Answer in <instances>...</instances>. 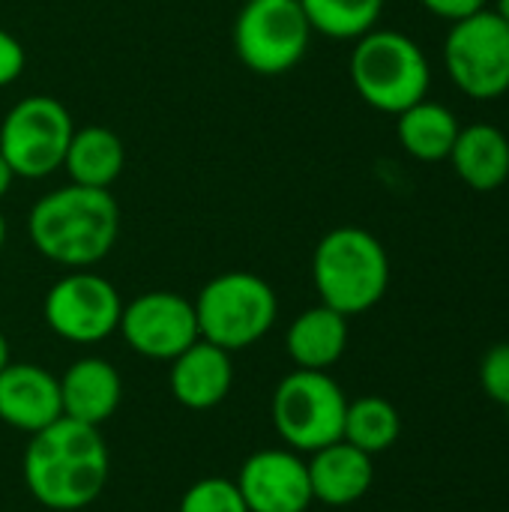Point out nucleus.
I'll list each match as a JSON object with an SVG mask.
<instances>
[{"label": "nucleus", "mask_w": 509, "mask_h": 512, "mask_svg": "<svg viewBox=\"0 0 509 512\" xmlns=\"http://www.w3.org/2000/svg\"><path fill=\"white\" fill-rule=\"evenodd\" d=\"M108 468L111 459L99 429L69 417L30 435L24 450L27 492L54 512L90 507L108 483Z\"/></svg>", "instance_id": "nucleus-1"}, {"label": "nucleus", "mask_w": 509, "mask_h": 512, "mask_svg": "<svg viewBox=\"0 0 509 512\" xmlns=\"http://www.w3.org/2000/svg\"><path fill=\"white\" fill-rule=\"evenodd\" d=\"M27 231L42 258L69 270H90L117 243L120 207L108 189L69 183L33 204Z\"/></svg>", "instance_id": "nucleus-2"}, {"label": "nucleus", "mask_w": 509, "mask_h": 512, "mask_svg": "<svg viewBox=\"0 0 509 512\" xmlns=\"http://www.w3.org/2000/svg\"><path fill=\"white\" fill-rule=\"evenodd\" d=\"M312 279L324 306L345 318L375 309L390 288V258L384 243L357 225L327 231L312 255Z\"/></svg>", "instance_id": "nucleus-3"}, {"label": "nucleus", "mask_w": 509, "mask_h": 512, "mask_svg": "<svg viewBox=\"0 0 509 512\" xmlns=\"http://www.w3.org/2000/svg\"><path fill=\"white\" fill-rule=\"evenodd\" d=\"M354 42L348 72L357 96L369 108L381 114H402L429 96V60L408 33L375 27Z\"/></svg>", "instance_id": "nucleus-4"}, {"label": "nucleus", "mask_w": 509, "mask_h": 512, "mask_svg": "<svg viewBox=\"0 0 509 512\" xmlns=\"http://www.w3.org/2000/svg\"><path fill=\"white\" fill-rule=\"evenodd\" d=\"M192 306L198 318V336L225 348L228 354L261 342L279 315V300L270 282L243 270L213 276L198 291Z\"/></svg>", "instance_id": "nucleus-5"}, {"label": "nucleus", "mask_w": 509, "mask_h": 512, "mask_svg": "<svg viewBox=\"0 0 509 512\" xmlns=\"http://www.w3.org/2000/svg\"><path fill=\"white\" fill-rule=\"evenodd\" d=\"M270 411L273 426L288 447L315 453L342 441L348 399L327 372L297 369L279 381Z\"/></svg>", "instance_id": "nucleus-6"}, {"label": "nucleus", "mask_w": 509, "mask_h": 512, "mask_svg": "<svg viewBox=\"0 0 509 512\" xmlns=\"http://www.w3.org/2000/svg\"><path fill=\"white\" fill-rule=\"evenodd\" d=\"M444 63L453 84L477 99L492 102L509 90V21L495 9H480L450 24Z\"/></svg>", "instance_id": "nucleus-7"}, {"label": "nucleus", "mask_w": 509, "mask_h": 512, "mask_svg": "<svg viewBox=\"0 0 509 512\" xmlns=\"http://www.w3.org/2000/svg\"><path fill=\"white\" fill-rule=\"evenodd\" d=\"M75 123L66 105L54 96L33 93L9 108L0 123V153L15 177L42 180L63 168Z\"/></svg>", "instance_id": "nucleus-8"}, {"label": "nucleus", "mask_w": 509, "mask_h": 512, "mask_svg": "<svg viewBox=\"0 0 509 512\" xmlns=\"http://www.w3.org/2000/svg\"><path fill=\"white\" fill-rule=\"evenodd\" d=\"M312 24L300 0H246L234 21V51L255 75H285L309 51Z\"/></svg>", "instance_id": "nucleus-9"}, {"label": "nucleus", "mask_w": 509, "mask_h": 512, "mask_svg": "<svg viewBox=\"0 0 509 512\" xmlns=\"http://www.w3.org/2000/svg\"><path fill=\"white\" fill-rule=\"evenodd\" d=\"M42 315L60 339L72 345H96L117 333L123 300L105 276L72 270L48 288Z\"/></svg>", "instance_id": "nucleus-10"}, {"label": "nucleus", "mask_w": 509, "mask_h": 512, "mask_svg": "<svg viewBox=\"0 0 509 512\" xmlns=\"http://www.w3.org/2000/svg\"><path fill=\"white\" fill-rule=\"evenodd\" d=\"M117 330L135 354L168 363L201 339L192 300L174 291H147L129 300Z\"/></svg>", "instance_id": "nucleus-11"}, {"label": "nucleus", "mask_w": 509, "mask_h": 512, "mask_svg": "<svg viewBox=\"0 0 509 512\" xmlns=\"http://www.w3.org/2000/svg\"><path fill=\"white\" fill-rule=\"evenodd\" d=\"M234 483L249 512H306L315 501L309 468L291 450L252 453Z\"/></svg>", "instance_id": "nucleus-12"}, {"label": "nucleus", "mask_w": 509, "mask_h": 512, "mask_svg": "<svg viewBox=\"0 0 509 512\" xmlns=\"http://www.w3.org/2000/svg\"><path fill=\"white\" fill-rule=\"evenodd\" d=\"M63 417L60 381L36 363H6L0 372V420L36 435Z\"/></svg>", "instance_id": "nucleus-13"}, {"label": "nucleus", "mask_w": 509, "mask_h": 512, "mask_svg": "<svg viewBox=\"0 0 509 512\" xmlns=\"http://www.w3.org/2000/svg\"><path fill=\"white\" fill-rule=\"evenodd\" d=\"M174 399L189 411H210L225 402L234 384L231 354L207 339H195L183 354L171 360L168 375Z\"/></svg>", "instance_id": "nucleus-14"}, {"label": "nucleus", "mask_w": 509, "mask_h": 512, "mask_svg": "<svg viewBox=\"0 0 509 512\" xmlns=\"http://www.w3.org/2000/svg\"><path fill=\"white\" fill-rule=\"evenodd\" d=\"M57 381H60L63 417L69 420L99 429L120 408V399H123L120 372L102 357L75 360Z\"/></svg>", "instance_id": "nucleus-15"}, {"label": "nucleus", "mask_w": 509, "mask_h": 512, "mask_svg": "<svg viewBox=\"0 0 509 512\" xmlns=\"http://www.w3.org/2000/svg\"><path fill=\"white\" fill-rule=\"evenodd\" d=\"M306 468H309L312 498L327 507L357 504L372 489L375 480L372 456L348 441H336L315 450Z\"/></svg>", "instance_id": "nucleus-16"}, {"label": "nucleus", "mask_w": 509, "mask_h": 512, "mask_svg": "<svg viewBox=\"0 0 509 512\" xmlns=\"http://www.w3.org/2000/svg\"><path fill=\"white\" fill-rule=\"evenodd\" d=\"M450 165L474 192H495L509 180V138L492 123H471L459 129L450 150Z\"/></svg>", "instance_id": "nucleus-17"}, {"label": "nucleus", "mask_w": 509, "mask_h": 512, "mask_svg": "<svg viewBox=\"0 0 509 512\" xmlns=\"http://www.w3.org/2000/svg\"><path fill=\"white\" fill-rule=\"evenodd\" d=\"M285 348L297 369L327 372L348 348V318L324 303L312 306L291 321Z\"/></svg>", "instance_id": "nucleus-18"}, {"label": "nucleus", "mask_w": 509, "mask_h": 512, "mask_svg": "<svg viewBox=\"0 0 509 512\" xmlns=\"http://www.w3.org/2000/svg\"><path fill=\"white\" fill-rule=\"evenodd\" d=\"M69 183L90 189H111L126 168L123 138L108 126H81L72 132V141L63 156Z\"/></svg>", "instance_id": "nucleus-19"}, {"label": "nucleus", "mask_w": 509, "mask_h": 512, "mask_svg": "<svg viewBox=\"0 0 509 512\" xmlns=\"http://www.w3.org/2000/svg\"><path fill=\"white\" fill-rule=\"evenodd\" d=\"M459 120L456 114L441 105L432 102L429 96L414 102L411 108H405L402 114H396V135L399 144L408 156L420 159V162H444L450 159V150L459 138Z\"/></svg>", "instance_id": "nucleus-20"}, {"label": "nucleus", "mask_w": 509, "mask_h": 512, "mask_svg": "<svg viewBox=\"0 0 509 512\" xmlns=\"http://www.w3.org/2000/svg\"><path fill=\"white\" fill-rule=\"evenodd\" d=\"M399 432H402L399 411L387 399L363 396V399L348 402L342 441L354 444L357 450H363L369 456H378V453L390 450L399 441Z\"/></svg>", "instance_id": "nucleus-21"}, {"label": "nucleus", "mask_w": 509, "mask_h": 512, "mask_svg": "<svg viewBox=\"0 0 509 512\" xmlns=\"http://www.w3.org/2000/svg\"><path fill=\"white\" fill-rule=\"evenodd\" d=\"M312 33L330 39H360L375 30L384 12V0H300Z\"/></svg>", "instance_id": "nucleus-22"}, {"label": "nucleus", "mask_w": 509, "mask_h": 512, "mask_svg": "<svg viewBox=\"0 0 509 512\" xmlns=\"http://www.w3.org/2000/svg\"><path fill=\"white\" fill-rule=\"evenodd\" d=\"M180 512H249V507L234 480L204 477L183 492Z\"/></svg>", "instance_id": "nucleus-23"}, {"label": "nucleus", "mask_w": 509, "mask_h": 512, "mask_svg": "<svg viewBox=\"0 0 509 512\" xmlns=\"http://www.w3.org/2000/svg\"><path fill=\"white\" fill-rule=\"evenodd\" d=\"M480 384L486 396L509 408V342L492 345L480 363Z\"/></svg>", "instance_id": "nucleus-24"}, {"label": "nucleus", "mask_w": 509, "mask_h": 512, "mask_svg": "<svg viewBox=\"0 0 509 512\" xmlns=\"http://www.w3.org/2000/svg\"><path fill=\"white\" fill-rule=\"evenodd\" d=\"M24 63H27V54L21 42L9 30L0 27V87L15 84L24 72Z\"/></svg>", "instance_id": "nucleus-25"}, {"label": "nucleus", "mask_w": 509, "mask_h": 512, "mask_svg": "<svg viewBox=\"0 0 509 512\" xmlns=\"http://www.w3.org/2000/svg\"><path fill=\"white\" fill-rule=\"evenodd\" d=\"M420 3H423V9H429L432 15H438V18L456 24V21L474 15V12L486 9L489 0H420Z\"/></svg>", "instance_id": "nucleus-26"}, {"label": "nucleus", "mask_w": 509, "mask_h": 512, "mask_svg": "<svg viewBox=\"0 0 509 512\" xmlns=\"http://www.w3.org/2000/svg\"><path fill=\"white\" fill-rule=\"evenodd\" d=\"M12 180H15V174H12L9 162L3 159V153H0V198H6V192L12 189Z\"/></svg>", "instance_id": "nucleus-27"}, {"label": "nucleus", "mask_w": 509, "mask_h": 512, "mask_svg": "<svg viewBox=\"0 0 509 512\" xmlns=\"http://www.w3.org/2000/svg\"><path fill=\"white\" fill-rule=\"evenodd\" d=\"M6 363H9V342H6V336L0 333V372H3Z\"/></svg>", "instance_id": "nucleus-28"}, {"label": "nucleus", "mask_w": 509, "mask_h": 512, "mask_svg": "<svg viewBox=\"0 0 509 512\" xmlns=\"http://www.w3.org/2000/svg\"><path fill=\"white\" fill-rule=\"evenodd\" d=\"M495 12H498L501 18H507L509 21V0H498V9H495Z\"/></svg>", "instance_id": "nucleus-29"}, {"label": "nucleus", "mask_w": 509, "mask_h": 512, "mask_svg": "<svg viewBox=\"0 0 509 512\" xmlns=\"http://www.w3.org/2000/svg\"><path fill=\"white\" fill-rule=\"evenodd\" d=\"M3 246H6V219L0 213V252H3Z\"/></svg>", "instance_id": "nucleus-30"}]
</instances>
